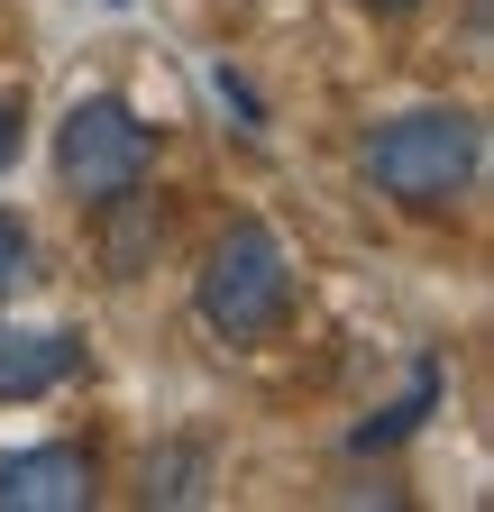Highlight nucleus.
Listing matches in <instances>:
<instances>
[{
    "label": "nucleus",
    "instance_id": "f257e3e1",
    "mask_svg": "<svg viewBox=\"0 0 494 512\" xmlns=\"http://www.w3.org/2000/svg\"><path fill=\"white\" fill-rule=\"evenodd\" d=\"M357 165H366V183H376L394 211H449L485 174V119L458 110V101H421V110L385 119Z\"/></svg>",
    "mask_w": 494,
    "mask_h": 512
},
{
    "label": "nucleus",
    "instance_id": "f03ea898",
    "mask_svg": "<svg viewBox=\"0 0 494 512\" xmlns=\"http://www.w3.org/2000/svg\"><path fill=\"white\" fill-rule=\"evenodd\" d=\"M193 311L220 348H257L293 320V256L266 220H229L193 275Z\"/></svg>",
    "mask_w": 494,
    "mask_h": 512
},
{
    "label": "nucleus",
    "instance_id": "7ed1b4c3",
    "mask_svg": "<svg viewBox=\"0 0 494 512\" xmlns=\"http://www.w3.org/2000/svg\"><path fill=\"white\" fill-rule=\"evenodd\" d=\"M147 165H156V128L119 92H83L55 119V183H65L83 211H110L119 192H138Z\"/></svg>",
    "mask_w": 494,
    "mask_h": 512
},
{
    "label": "nucleus",
    "instance_id": "20e7f679",
    "mask_svg": "<svg viewBox=\"0 0 494 512\" xmlns=\"http://www.w3.org/2000/svg\"><path fill=\"white\" fill-rule=\"evenodd\" d=\"M101 485H92V458L65 439H46V448H10L0 458V512H83Z\"/></svg>",
    "mask_w": 494,
    "mask_h": 512
},
{
    "label": "nucleus",
    "instance_id": "39448f33",
    "mask_svg": "<svg viewBox=\"0 0 494 512\" xmlns=\"http://www.w3.org/2000/svg\"><path fill=\"white\" fill-rule=\"evenodd\" d=\"M83 375V339L74 330H19V320H0V403H37L55 384Z\"/></svg>",
    "mask_w": 494,
    "mask_h": 512
},
{
    "label": "nucleus",
    "instance_id": "423d86ee",
    "mask_svg": "<svg viewBox=\"0 0 494 512\" xmlns=\"http://www.w3.org/2000/svg\"><path fill=\"white\" fill-rule=\"evenodd\" d=\"M430 403H440V366H421V375H412V394H403V403H394L385 421H366V430H357L348 448H394V439H412V430L430 421Z\"/></svg>",
    "mask_w": 494,
    "mask_h": 512
},
{
    "label": "nucleus",
    "instance_id": "0eeeda50",
    "mask_svg": "<svg viewBox=\"0 0 494 512\" xmlns=\"http://www.w3.org/2000/svg\"><path fill=\"white\" fill-rule=\"evenodd\" d=\"M193 494H202V448L147 458V503H193Z\"/></svg>",
    "mask_w": 494,
    "mask_h": 512
},
{
    "label": "nucleus",
    "instance_id": "6e6552de",
    "mask_svg": "<svg viewBox=\"0 0 494 512\" xmlns=\"http://www.w3.org/2000/svg\"><path fill=\"white\" fill-rule=\"evenodd\" d=\"M28 275H37V238H28L19 211H0V293H19Z\"/></svg>",
    "mask_w": 494,
    "mask_h": 512
},
{
    "label": "nucleus",
    "instance_id": "1a4fd4ad",
    "mask_svg": "<svg viewBox=\"0 0 494 512\" xmlns=\"http://www.w3.org/2000/svg\"><path fill=\"white\" fill-rule=\"evenodd\" d=\"M19 147H28V110H19V92H0V174L19 165Z\"/></svg>",
    "mask_w": 494,
    "mask_h": 512
},
{
    "label": "nucleus",
    "instance_id": "9d476101",
    "mask_svg": "<svg viewBox=\"0 0 494 512\" xmlns=\"http://www.w3.org/2000/svg\"><path fill=\"white\" fill-rule=\"evenodd\" d=\"M211 92H220V101L238 110V128H266V119H257V92H247V83L229 74V64H220V74H211Z\"/></svg>",
    "mask_w": 494,
    "mask_h": 512
},
{
    "label": "nucleus",
    "instance_id": "9b49d317",
    "mask_svg": "<svg viewBox=\"0 0 494 512\" xmlns=\"http://www.w3.org/2000/svg\"><path fill=\"white\" fill-rule=\"evenodd\" d=\"M366 10H376V19H412V10H421V0H366Z\"/></svg>",
    "mask_w": 494,
    "mask_h": 512
},
{
    "label": "nucleus",
    "instance_id": "f8f14e48",
    "mask_svg": "<svg viewBox=\"0 0 494 512\" xmlns=\"http://www.w3.org/2000/svg\"><path fill=\"white\" fill-rule=\"evenodd\" d=\"M110 10H129V0H110Z\"/></svg>",
    "mask_w": 494,
    "mask_h": 512
}]
</instances>
